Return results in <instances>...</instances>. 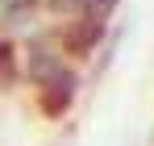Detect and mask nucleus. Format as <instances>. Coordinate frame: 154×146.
Returning a JSON list of instances; mask_svg holds the SVG:
<instances>
[{
    "mask_svg": "<svg viewBox=\"0 0 154 146\" xmlns=\"http://www.w3.org/2000/svg\"><path fill=\"white\" fill-rule=\"evenodd\" d=\"M17 88H25L21 84V46H17V38L0 33V92L8 96Z\"/></svg>",
    "mask_w": 154,
    "mask_h": 146,
    "instance_id": "nucleus-3",
    "label": "nucleus"
},
{
    "mask_svg": "<svg viewBox=\"0 0 154 146\" xmlns=\"http://www.w3.org/2000/svg\"><path fill=\"white\" fill-rule=\"evenodd\" d=\"M117 8H121V0H83L79 13H88V17H96V21H108V25H112Z\"/></svg>",
    "mask_w": 154,
    "mask_h": 146,
    "instance_id": "nucleus-4",
    "label": "nucleus"
},
{
    "mask_svg": "<svg viewBox=\"0 0 154 146\" xmlns=\"http://www.w3.org/2000/svg\"><path fill=\"white\" fill-rule=\"evenodd\" d=\"M54 33H58V42L63 50L75 59L79 67L83 63H92L96 59V50L104 46V38H108V21H96V17H88V13H75V17H67V21H50Z\"/></svg>",
    "mask_w": 154,
    "mask_h": 146,
    "instance_id": "nucleus-2",
    "label": "nucleus"
},
{
    "mask_svg": "<svg viewBox=\"0 0 154 146\" xmlns=\"http://www.w3.org/2000/svg\"><path fill=\"white\" fill-rule=\"evenodd\" d=\"M79 92H83V71H79V63H71L67 71L50 75V79L38 84V88H29L33 109H38L46 121H63V117H71V109L79 104Z\"/></svg>",
    "mask_w": 154,
    "mask_h": 146,
    "instance_id": "nucleus-1",
    "label": "nucleus"
}]
</instances>
